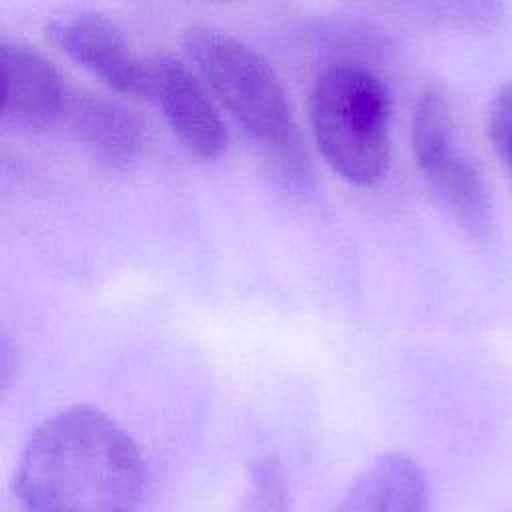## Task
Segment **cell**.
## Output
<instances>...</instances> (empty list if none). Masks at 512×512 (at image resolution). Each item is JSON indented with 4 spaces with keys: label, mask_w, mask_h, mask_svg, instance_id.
Segmentation results:
<instances>
[{
    "label": "cell",
    "mask_w": 512,
    "mask_h": 512,
    "mask_svg": "<svg viewBox=\"0 0 512 512\" xmlns=\"http://www.w3.org/2000/svg\"><path fill=\"white\" fill-rule=\"evenodd\" d=\"M16 492L26 512H138L142 456L104 412L72 406L30 434L16 470Z\"/></svg>",
    "instance_id": "cell-1"
},
{
    "label": "cell",
    "mask_w": 512,
    "mask_h": 512,
    "mask_svg": "<svg viewBox=\"0 0 512 512\" xmlns=\"http://www.w3.org/2000/svg\"><path fill=\"white\" fill-rule=\"evenodd\" d=\"M310 122L324 160L344 180L370 186L390 162V96L358 62H332L310 90Z\"/></svg>",
    "instance_id": "cell-2"
},
{
    "label": "cell",
    "mask_w": 512,
    "mask_h": 512,
    "mask_svg": "<svg viewBox=\"0 0 512 512\" xmlns=\"http://www.w3.org/2000/svg\"><path fill=\"white\" fill-rule=\"evenodd\" d=\"M184 46L212 92L266 156L302 144L280 78L252 46L208 22L188 24Z\"/></svg>",
    "instance_id": "cell-3"
},
{
    "label": "cell",
    "mask_w": 512,
    "mask_h": 512,
    "mask_svg": "<svg viewBox=\"0 0 512 512\" xmlns=\"http://www.w3.org/2000/svg\"><path fill=\"white\" fill-rule=\"evenodd\" d=\"M412 148L416 162L442 206L466 228L490 224V196L476 164L456 146L454 118L438 90H426L412 114Z\"/></svg>",
    "instance_id": "cell-4"
},
{
    "label": "cell",
    "mask_w": 512,
    "mask_h": 512,
    "mask_svg": "<svg viewBox=\"0 0 512 512\" xmlns=\"http://www.w3.org/2000/svg\"><path fill=\"white\" fill-rule=\"evenodd\" d=\"M44 30L54 46L108 86L126 94H152L148 62L110 16L96 10L62 12L46 20Z\"/></svg>",
    "instance_id": "cell-5"
},
{
    "label": "cell",
    "mask_w": 512,
    "mask_h": 512,
    "mask_svg": "<svg viewBox=\"0 0 512 512\" xmlns=\"http://www.w3.org/2000/svg\"><path fill=\"white\" fill-rule=\"evenodd\" d=\"M152 94L180 142L200 158L224 152L228 136L224 122L196 74L170 52L148 60Z\"/></svg>",
    "instance_id": "cell-6"
},
{
    "label": "cell",
    "mask_w": 512,
    "mask_h": 512,
    "mask_svg": "<svg viewBox=\"0 0 512 512\" xmlns=\"http://www.w3.org/2000/svg\"><path fill=\"white\" fill-rule=\"evenodd\" d=\"M4 118L24 130H42L64 114L68 92L56 66L22 40H2Z\"/></svg>",
    "instance_id": "cell-7"
},
{
    "label": "cell",
    "mask_w": 512,
    "mask_h": 512,
    "mask_svg": "<svg viewBox=\"0 0 512 512\" xmlns=\"http://www.w3.org/2000/svg\"><path fill=\"white\" fill-rule=\"evenodd\" d=\"M64 116L76 138L104 168L122 170L138 158L140 122L120 102L82 90L68 94Z\"/></svg>",
    "instance_id": "cell-8"
},
{
    "label": "cell",
    "mask_w": 512,
    "mask_h": 512,
    "mask_svg": "<svg viewBox=\"0 0 512 512\" xmlns=\"http://www.w3.org/2000/svg\"><path fill=\"white\" fill-rule=\"evenodd\" d=\"M428 484L406 454L378 456L352 484L334 512H426Z\"/></svg>",
    "instance_id": "cell-9"
},
{
    "label": "cell",
    "mask_w": 512,
    "mask_h": 512,
    "mask_svg": "<svg viewBox=\"0 0 512 512\" xmlns=\"http://www.w3.org/2000/svg\"><path fill=\"white\" fill-rule=\"evenodd\" d=\"M290 502L284 468L274 458L254 464L244 512H286Z\"/></svg>",
    "instance_id": "cell-10"
},
{
    "label": "cell",
    "mask_w": 512,
    "mask_h": 512,
    "mask_svg": "<svg viewBox=\"0 0 512 512\" xmlns=\"http://www.w3.org/2000/svg\"><path fill=\"white\" fill-rule=\"evenodd\" d=\"M488 138L512 178V82L504 84L490 102Z\"/></svg>",
    "instance_id": "cell-11"
},
{
    "label": "cell",
    "mask_w": 512,
    "mask_h": 512,
    "mask_svg": "<svg viewBox=\"0 0 512 512\" xmlns=\"http://www.w3.org/2000/svg\"><path fill=\"white\" fill-rule=\"evenodd\" d=\"M16 364H18L16 362V348L12 346L8 336L4 334L2 342H0V380H2V386H8V380L14 374Z\"/></svg>",
    "instance_id": "cell-12"
}]
</instances>
